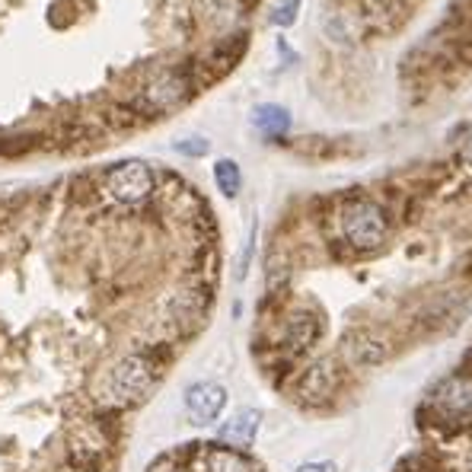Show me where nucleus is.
Wrapping results in <instances>:
<instances>
[{"label":"nucleus","mask_w":472,"mask_h":472,"mask_svg":"<svg viewBox=\"0 0 472 472\" xmlns=\"http://www.w3.org/2000/svg\"><path fill=\"white\" fill-rule=\"evenodd\" d=\"M153 383H157V368L144 354H128V358L115 360L112 368L103 374L97 386V399L103 408L119 412V408H131L137 402H144Z\"/></svg>","instance_id":"obj_1"},{"label":"nucleus","mask_w":472,"mask_h":472,"mask_svg":"<svg viewBox=\"0 0 472 472\" xmlns=\"http://www.w3.org/2000/svg\"><path fill=\"white\" fill-rule=\"evenodd\" d=\"M151 472H262V466L230 444H192L182 453L163 456Z\"/></svg>","instance_id":"obj_2"},{"label":"nucleus","mask_w":472,"mask_h":472,"mask_svg":"<svg viewBox=\"0 0 472 472\" xmlns=\"http://www.w3.org/2000/svg\"><path fill=\"white\" fill-rule=\"evenodd\" d=\"M338 233L354 252H376L390 236V224L376 201L358 198L338 211Z\"/></svg>","instance_id":"obj_3"},{"label":"nucleus","mask_w":472,"mask_h":472,"mask_svg":"<svg viewBox=\"0 0 472 472\" xmlns=\"http://www.w3.org/2000/svg\"><path fill=\"white\" fill-rule=\"evenodd\" d=\"M153 185H157V179H153V169L144 160L115 163L103 179L105 195L119 205H141L153 195Z\"/></svg>","instance_id":"obj_4"},{"label":"nucleus","mask_w":472,"mask_h":472,"mask_svg":"<svg viewBox=\"0 0 472 472\" xmlns=\"http://www.w3.org/2000/svg\"><path fill=\"white\" fill-rule=\"evenodd\" d=\"M185 408L195 424H211L227 408V390L221 383H195L185 392Z\"/></svg>","instance_id":"obj_5"},{"label":"nucleus","mask_w":472,"mask_h":472,"mask_svg":"<svg viewBox=\"0 0 472 472\" xmlns=\"http://www.w3.org/2000/svg\"><path fill=\"white\" fill-rule=\"evenodd\" d=\"M185 93H189L185 81L179 77V74L169 71V74H160V77H153V81L147 83L144 103L151 105V109H157V112H163V109H173V105L182 103Z\"/></svg>","instance_id":"obj_6"},{"label":"nucleus","mask_w":472,"mask_h":472,"mask_svg":"<svg viewBox=\"0 0 472 472\" xmlns=\"http://www.w3.org/2000/svg\"><path fill=\"white\" fill-rule=\"evenodd\" d=\"M259 424H262V415H259L256 408H243V412H236V415L221 428V440L230 444V447L246 450V447H252V440H256Z\"/></svg>","instance_id":"obj_7"},{"label":"nucleus","mask_w":472,"mask_h":472,"mask_svg":"<svg viewBox=\"0 0 472 472\" xmlns=\"http://www.w3.org/2000/svg\"><path fill=\"white\" fill-rule=\"evenodd\" d=\"M252 128H256L259 135H265V137L288 135L290 112H288V109H281V105H275V103H265V105H259L256 112H252Z\"/></svg>","instance_id":"obj_8"},{"label":"nucleus","mask_w":472,"mask_h":472,"mask_svg":"<svg viewBox=\"0 0 472 472\" xmlns=\"http://www.w3.org/2000/svg\"><path fill=\"white\" fill-rule=\"evenodd\" d=\"M214 182H217V189H221V195H224V198H236V195H240V189H243L240 166H236L233 160H217L214 163Z\"/></svg>","instance_id":"obj_9"},{"label":"nucleus","mask_w":472,"mask_h":472,"mask_svg":"<svg viewBox=\"0 0 472 472\" xmlns=\"http://www.w3.org/2000/svg\"><path fill=\"white\" fill-rule=\"evenodd\" d=\"M300 7H304V0H278L272 10V23L278 29H290L300 17Z\"/></svg>","instance_id":"obj_10"},{"label":"nucleus","mask_w":472,"mask_h":472,"mask_svg":"<svg viewBox=\"0 0 472 472\" xmlns=\"http://www.w3.org/2000/svg\"><path fill=\"white\" fill-rule=\"evenodd\" d=\"M453 151L460 153V160L466 166H472V125H463V128L453 135Z\"/></svg>","instance_id":"obj_11"},{"label":"nucleus","mask_w":472,"mask_h":472,"mask_svg":"<svg viewBox=\"0 0 472 472\" xmlns=\"http://www.w3.org/2000/svg\"><path fill=\"white\" fill-rule=\"evenodd\" d=\"M176 151L185 153V157H205V153L211 151V144H208V137H179Z\"/></svg>","instance_id":"obj_12"},{"label":"nucleus","mask_w":472,"mask_h":472,"mask_svg":"<svg viewBox=\"0 0 472 472\" xmlns=\"http://www.w3.org/2000/svg\"><path fill=\"white\" fill-rule=\"evenodd\" d=\"M297 472H338V469H336V463H306Z\"/></svg>","instance_id":"obj_13"}]
</instances>
